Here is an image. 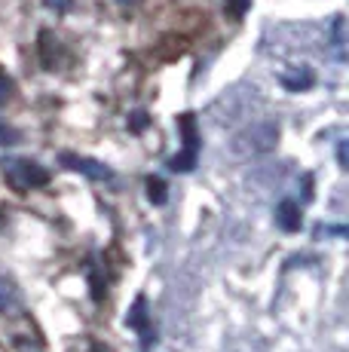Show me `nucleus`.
I'll return each instance as SVG.
<instances>
[{
    "label": "nucleus",
    "mask_w": 349,
    "mask_h": 352,
    "mask_svg": "<svg viewBox=\"0 0 349 352\" xmlns=\"http://www.w3.org/2000/svg\"><path fill=\"white\" fill-rule=\"evenodd\" d=\"M313 71H310V67H304V65H300V67H291V71H282L279 74V83L282 86H285V89H291V92H300V89H310V86H313Z\"/></svg>",
    "instance_id": "423d86ee"
},
{
    "label": "nucleus",
    "mask_w": 349,
    "mask_h": 352,
    "mask_svg": "<svg viewBox=\"0 0 349 352\" xmlns=\"http://www.w3.org/2000/svg\"><path fill=\"white\" fill-rule=\"evenodd\" d=\"M276 224L285 230V233H297L300 224H304V214H300V206L294 199H285L279 202L276 208Z\"/></svg>",
    "instance_id": "39448f33"
},
{
    "label": "nucleus",
    "mask_w": 349,
    "mask_h": 352,
    "mask_svg": "<svg viewBox=\"0 0 349 352\" xmlns=\"http://www.w3.org/2000/svg\"><path fill=\"white\" fill-rule=\"evenodd\" d=\"M248 3H251V0H227L224 10H227V16L243 19V16H245V10H248Z\"/></svg>",
    "instance_id": "9d476101"
},
{
    "label": "nucleus",
    "mask_w": 349,
    "mask_h": 352,
    "mask_svg": "<svg viewBox=\"0 0 349 352\" xmlns=\"http://www.w3.org/2000/svg\"><path fill=\"white\" fill-rule=\"evenodd\" d=\"M178 129H181V135H184V151L196 153L199 151V135H196V120H193V113H181Z\"/></svg>",
    "instance_id": "0eeeda50"
},
{
    "label": "nucleus",
    "mask_w": 349,
    "mask_h": 352,
    "mask_svg": "<svg viewBox=\"0 0 349 352\" xmlns=\"http://www.w3.org/2000/svg\"><path fill=\"white\" fill-rule=\"evenodd\" d=\"M62 166L71 168V172L86 175V178H92V181H111L113 178V172L104 166V162L89 160V157H77V153H62Z\"/></svg>",
    "instance_id": "7ed1b4c3"
},
{
    "label": "nucleus",
    "mask_w": 349,
    "mask_h": 352,
    "mask_svg": "<svg viewBox=\"0 0 349 352\" xmlns=\"http://www.w3.org/2000/svg\"><path fill=\"white\" fill-rule=\"evenodd\" d=\"M147 123H150V117H147L144 111H135V113L129 117V129H132V132H144Z\"/></svg>",
    "instance_id": "9b49d317"
},
{
    "label": "nucleus",
    "mask_w": 349,
    "mask_h": 352,
    "mask_svg": "<svg viewBox=\"0 0 349 352\" xmlns=\"http://www.w3.org/2000/svg\"><path fill=\"white\" fill-rule=\"evenodd\" d=\"M276 138H279L276 123H260V126H254V129H248V132L239 135L233 151L236 153H264L276 144Z\"/></svg>",
    "instance_id": "f03ea898"
},
{
    "label": "nucleus",
    "mask_w": 349,
    "mask_h": 352,
    "mask_svg": "<svg viewBox=\"0 0 349 352\" xmlns=\"http://www.w3.org/2000/svg\"><path fill=\"white\" fill-rule=\"evenodd\" d=\"M12 96V83L6 74H0V104H6V98Z\"/></svg>",
    "instance_id": "4468645a"
},
{
    "label": "nucleus",
    "mask_w": 349,
    "mask_h": 352,
    "mask_svg": "<svg viewBox=\"0 0 349 352\" xmlns=\"http://www.w3.org/2000/svg\"><path fill=\"white\" fill-rule=\"evenodd\" d=\"M147 199H150L153 206H166L169 193H166V181L163 178H147Z\"/></svg>",
    "instance_id": "6e6552de"
},
{
    "label": "nucleus",
    "mask_w": 349,
    "mask_h": 352,
    "mask_svg": "<svg viewBox=\"0 0 349 352\" xmlns=\"http://www.w3.org/2000/svg\"><path fill=\"white\" fill-rule=\"evenodd\" d=\"M126 324H129L132 331H138L141 340H144V346L153 343V331H150V322H147V300L144 297H138V300L132 303L129 316H126Z\"/></svg>",
    "instance_id": "20e7f679"
},
{
    "label": "nucleus",
    "mask_w": 349,
    "mask_h": 352,
    "mask_svg": "<svg viewBox=\"0 0 349 352\" xmlns=\"http://www.w3.org/2000/svg\"><path fill=\"white\" fill-rule=\"evenodd\" d=\"M3 178L16 193H28L34 187L49 184V172L34 160H10L3 162Z\"/></svg>",
    "instance_id": "f257e3e1"
},
{
    "label": "nucleus",
    "mask_w": 349,
    "mask_h": 352,
    "mask_svg": "<svg viewBox=\"0 0 349 352\" xmlns=\"http://www.w3.org/2000/svg\"><path fill=\"white\" fill-rule=\"evenodd\" d=\"M19 141V132L12 126H6V123H0V147H6V144H16Z\"/></svg>",
    "instance_id": "f8f14e48"
},
{
    "label": "nucleus",
    "mask_w": 349,
    "mask_h": 352,
    "mask_svg": "<svg viewBox=\"0 0 349 352\" xmlns=\"http://www.w3.org/2000/svg\"><path fill=\"white\" fill-rule=\"evenodd\" d=\"M334 50H337V58H344V19L334 22Z\"/></svg>",
    "instance_id": "ddd939ff"
},
{
    "label": "nucleus",
    "mask_w": 349,
    "mask_h": 352,
    "mask_svg": "<svg viewBox=\"0 0 349 352\" xmlns=\"http://www.w3.org/2000/svg\"><path fill=\"white\" fill-rule=\"evenodd\" d=\"M193 166H196V153H190V151H184V153H178V157L169 160L172 172H193Z\"/></svg>",
    "instance_id": "1a4fd4ad"
}]
</instances>
